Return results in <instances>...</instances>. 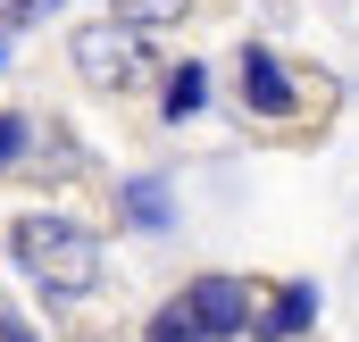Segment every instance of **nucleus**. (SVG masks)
Wrapping results in <instances>:
<instances>
[{
  "label": "nucleus",
  "mask_w": 359,
  "mask_h": 342,
  "mask_svg": "<svg viewBox=\"0 0 359 342\" xmlns=\"http://www.w3.org/2000/svg\"><path fill=\"white\" fill-rule=\"evenodd\" d=\"M25 142H34V117H0V167H8Z\"/></svg>",
  "instance_id": "obj_10"
},
{
  "label": "nucleus",
  "mask_w": 359,
  "mask_h": 342,
  "mask_svg": "<svg viewBox=\"0 0 359 342\" xmlns=\"http://www.w3.org/2000/svg\"><path fill=\"white\" fill-rule=\"evenodd\" d=\"M142 342H209V326H201V317H192V301H168V309H159V317H151V334Z\"/></svg>",
  "instance_id": "obj_8"
},
{
  "label": "nucleus",
  "mask_w": 359,
  "mask_h": 342,
  "mask_svg": "<svg viewBox=\"0 0 359 342\" xmlns=\"http://www.w3.org/2000/svg\"><path fill=\"white\" fill-rule=\"evenodd\" d=\"M117 17H126V25H176L184 0H117Z\"/></svg>",
  "instance_id": "obj_9"
},
{
  "label": "nucleus",
  "mask_w": 359,
  "mask_h": 342,
  "mask_svg": "<svg viewBox=\"0 0 359 342\" xmlns=\"http://www.w3.org/2000/svg\"><path fill=\"white\" fill-rule=\"evenodd\" d=\"M184 301H192V317L209 326V342H234V334H251L259 284H243V275H192V284H184Z\"/></svg>",
  "instance_id": "obj_3"
},
{
  "label": "nucleus",
  "mask_w": 359,
  "mask_h": 342,
  "mask_svg": "<svg viewBox=\"0 0 359 342\" xmlns=\"http://www.w3.org/2000/svg\"><path fill=\"white\" fill-rule=\"evenodd\" d=\"M0 67H8V50H0Z\"/></svg>",
  "instance_id": "obj_12"
},
{
  "label": "nucleus",
  "mask_w": 359,
  "mask_h": 342,
  "mask_svg": "<svg viewBox=\"0 0 359 342\" xmlns=\"http://www.w3.org/2000/svg\"><path fill=\"white\" fill-rule=\"evenodd\" d=\"M67 50H76V76H84L92 92H134L142 84V25H126V17H92V25H76L67 34Z\"/></svg>",
  "instance_id": "obj_2"
},
{
  "label": "nucleus",
  "mask_w": 359,
  "mask_h": 342,
  "mask_svg": "<svg viewBox=\"0 0 359 342\" xmlns=\"http://www.w3.org/2000/svg\"><path fill=\"white\" fill-rule=\"evenodd\" d=\"M201 100H209V76H201L192 59H184V67H168V125H184Z\"/></svg>",
  "instance_id": "obj_7"
},
{
  "label": "nucleus",
  "mask_w": 359,
  "mask_h": 342,
  "mask_svg": "<svg viewBox=\"0 0 359 342\" xmlns=\"http://www.w3.org/2000/svg\"><path fill=\"white\" fill-rule=\"evenodd\" d=\"M0 342H34L25 326H17V309H0Z\"/></svg>",
  "instance_id": "obj_11"
},
{
  "label": "nucleus",
  "mask_w": 359,
  "mask_h": 342,
  "mask_svg": "<svg viewBox=\"0 0 359 342\" xmlns=\"http://www.w3.org/2000/svg\"><path fill=\"white\" fill-rule=\"evenodd\" d=\"M243 100H251L259 117H292V109H301V92H292V76L276 67V50H259V42L243 50Z\"/></svg>",
  "instance_id": "obj_5"
},
{
  "label": "nucleus",
  "mask_w": 359,
  "mask_h": 342,
  "mask_svg": "<svg viewBox=\"0 0 359 342\" xmlns=\"http://www.w3.org/2000/svg\"><path fill=\"white\" fill-rule=\"evenodd\" d=\"M8 259H17L25 284L50 292V301H76V292L100 284V234L76 226V217H59V209H25V217L8 226Z\"/></svg>",
  "instance_id": "obj_1"
},
{
  "label": "nucleus",
  "mask_w": 359,
  "mask_h": 342,
  "mask_svg": "<svg viewBox=\"0 0 359 342\" xmlns=\"http://www.w3.org/2000/svg\"><path fill=\"white\" fill-rule=\"evenodd\" d=\"M309 317H318V284H276V292H259V309H251V334L259 342H292Z\"/></svg>",
  "instance_id": "obj_4"
},
{
  "label": "nucleus",
  "mask_w": 359,
  "mask_h": 342,
  "mask_svg": "<svg viewBox=\"0 0 359 342\" xmlns=\"http://www.w3.org/2000/svg\"><path fill=\"white\" fill-rule=\"evenodd\" d=\"M25 8H34V0H25Z\"/></svg>",
  "instance_id": "obj_13"
},
{
  "label": "nucleus",
  "mask_w": 359,
  "mask_h": 342,
  "mask_svg": "<svg viewBox=\"0 0 359 342\" xmlns=\"http://www.w3.org/2000/svg\"><path fill=\"white\" fill-rule=\"evenodd\" d=\"M126 217H134L142 234H159V226L176 217V209H168V184H159V175H134V184H126Z\"/></svg>",
  "instance_id": "obj_6"
}]
</instances>
